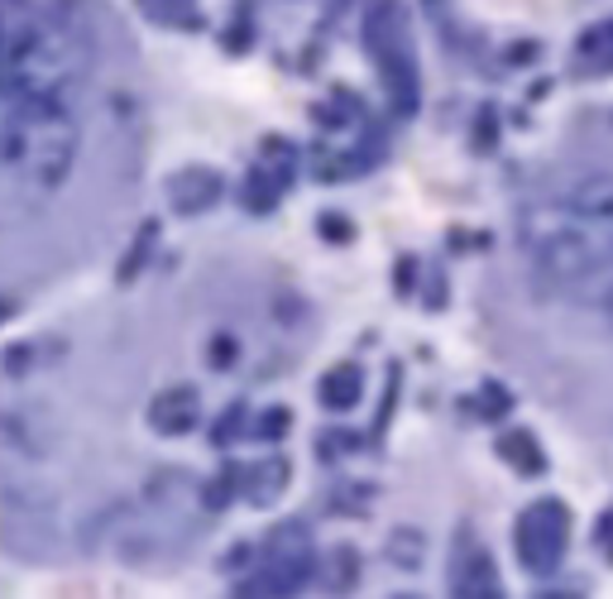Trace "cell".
<instances>
[{"instance_id": "18", "label": "cell", "mask_w": 613, "mask_h": 599, "mask_svg": "<svg viewBox=\"0 0 613 599\" xmlns=\"http://www.w3.org/2000/svg\"><path fill=\"white\" fill-rule=\"evenodd\" d=\"M231 494H235V465H231V470H221V479H216V485H207V503H211V509H221V503L231 499Z\"/></svg>"}, {"instance_id": "16", "label": "cell", "mask_w": 613, "mask_h": 599, "mask_svg": "<svg viewBox=\"0 0 613 599\" xmlns=\"http://www.w3.org/2000/svg\"><path fill=\"white\" fill-rule=\"evenodd\" d=\"M154 240H159V221H144V225H139V240H135V245H130V255L120 259V273H115L120 283H130V279H135V273L144 269V259H149Z\"/></svg>"}, {"instance_id": "4", "label": "cell", "mask_w": 613, "mask_h": 599, "mask_svg": "<svg viewBox=\"0 0 613 599\" xmlns=\"http://www.w3.org/2000/svg\"><path fill=\"white\" fill-rule=\"evenodd\" d=\"M365 48L379 68V82L389 91L393 115H417L422 106V68H417V48H413V29H407V10L403 0H375L365 10Z\"/></svg>"}, {"instance_id": "11", "label": "cell", "mask_w": 613, "mask_h": 599, "mask_svg": "<svg viewBox=\"0 0 613 599\" xmlns=\"http://www.w3.org/2000/svg\"><path fill=\"white\" fill-rule=\"evenodd\" d=\"M321 393V407H331V413H345V407H355L359 399H365V375H359L355 359H345V365H335L321 375L317 383Z\"/></svg>"}, {"instance_id": "8", "label": "cell", "mask_w": 613, "mask_h": 599, "mask_svg": "<svg viewBox=\"0 0 613 599\" xmlns=\"http://www.w3.org/2000/svg\"><path fill=\"white\" fill-rule=\"evenodd\" d=\"M197 417H201V403H197V389H187V383L163 389L149 407V427L159 431V437H183V431L197 427Z\"/></svg>"}, {"instance_id": "22", "label": "cell", "mask_w": 613, "mask_h": 599, "mask_svg": "<svg viewBox=\"0 0 613 599\" xmlns=\"http://www.w3.org/2000/svg\"><path fill=\"white\" fill-rule=\"evenodd\" d=\"M604 307H609V317H613V283H609V293H604Z\"/></svg>"}, {"instance_id": "1", "label": "cell", "mask_w": 613, "mask_h": 599, "mask_svg": "<svg viewBox=\"0 0 613 599\" xmlns=\"http://www.w3.org/2000/svg\"><path fill=\"white\" fill-rule=\"evenodd\" d=\"M91 68L77 20L53 0H0V91L63 101Z\"/></svg>"}, {"instance_id": "17", "label": "cell", "mask_w": 613, "mask_h": 599, "mask_svg": "<svg viewBox=\"0 0 613 599\" xmlns=\"http://www.w3.org/2000/svg\"><path fill=\"white\" fill-rule=\"evenodd\" d=\"M475 407H479V417H489V423H499V417H508V407H513V399H508V389L503 383H479V393H475Z\"/></svg>"}, {"instance_id": "9", "label": "cell", "mask_w": 613, "mask_h": 599, "mask_svg": "<svg viewBox=\"0 0 613 599\" xmlns=\"http://www.w3.org/2000/svg\"><path fill=\"white\" fill-rule=\"evenodd\" d=\"M287 183H293V149H283L279 163H255L245 178V207L249 211H273L279 207V197L287 192Z\"/></svg>"}, {"instance_id": "12", "label": "cell", "mask_w": 613, "mask_h": 599, "mask_svg": "<svg viewBox=\"0 0 613 599\" xmlns=\"http://www.w3.org/2000/svg\"><path fill=\"white\" fill-rule=\"evenodd\" d=\"M287 461H263L255 470H235V489L245 494L249 503H273L287 489Z\"/></svg>"}, {"instance_id": "23", "label": "cell", "mask_w": 613, "mask_h": 599, "mask_svg": "<svg viewBox=\"0 0 613 599\" xmlns=\"http://www.w3.org/2000/svg\"><path fill=\"white\" fill-rule=\"evenodd\" d=\"M0 317H10V307H5V303H0Z\"/></svg>"}, {"instance_id": "20", "label": "cell", "mask_w": 613, "mask_h": 599, "mask_svg": "<svg viewBox=\"0 0 613 599\" xmlns=\"http://www.w3.org/2000/svg\"><path fill=\"white\" fill-rule=\"evenodd\" d=\"M287 423H293V417H287V407H273V413L259 423V437H263V441H279V431H283Z\"/></svg>"}, {"instance_id": "24", "label": "cell", "mask_w": 613, "mask_h": 599, "mask_svg": "<svg viewBox=\"0 0 613 599\" xmlns=\"http://www.w3.org/2000/svg\"><path fill=\"white\" fill-rule=\"evenodd\" d=\"M427 5H437V0H427Z\"/></svg>"}, {"instance_id": "14", "label": "cell", "mask_w": 613, "mask_h": 599, "mask_svg": "<svg viewBox=\"0 0 613 599\" xmlns=\"http://www.w3.org/2000/svg\"><path fill=\"white\" fill-rule=\"evenodd\" d=\"M575 53H580V68L585 72H590V68L594 72H613V20L609 24H594V29H585Z\"/></svg>"}, {"instance_id": "7", "label": "cell", "mask_w": 613, "mask_h": 599, "mask_svg": "<svg viewBox=\"0 0 613 599\" xmlns=\"http://www.w3.org/2000/svg\"><path fill=\"white\" fill-rule=\"evenodd\" d=\"M451 595H461V599H499V595H503L494 561H489V551L479 547L470 533L455 537V557H451Z\"/></svg>"}, {"instance_id": "15", "label": "cell", "mask_w": 613, "mask_h": 599, "mask_svg": "<svg viewBox=\"0 0 613 599\" xmlns=\"http://www.w3.org/2000/svg\"><path fill=\"white\" fill-rule=\"evenodd\" d=\"M139 10L154 24H177V29H197V0H139Z\"/></svg>"}, {"instance_id": "10", "label": "cell", "mask_w": 613, "mask_h": 599, "mask_svg": "<svg viewBox=\"0 0 613 599\" xmlns=\"http://www.w3.org/2000/svg\"><path fill=\"white\" fill-rule=\"evenodd\" d=\"M216 197H221V173L216 168H183V173L168 178V201L183 216L207 211Z\"/></svg>"}, {"instance_id": "21", "label": "cell", "mask_w": 613, "mask_h": 599, "mask_svg": "<svg viewBox=\"0 0 613 599\" xmlns=\"http://www.w3.org/2000/svg\"><path fill=\"white\" fill-rule=\"evenodd\" d=\"M240 417H245V403H235V407H231V413H225V417H221V423H216V441H231V431L240 427Z\"/></svg>"}, {"instance_id": "13", "label": "cell", "mask_w": 613, "mask_h": 599, "mask_svg": "<svg viewBox=\"0 0 613 599\" xmlns=\"http://www.w3.org/2000/svg\"><path fill=\"white\" fill-rule=\"evenodd\" d=\"M499 461L513 465L518 475H542L547 470V455L537 447L532 431H503L499 437Z\"/></svg>"}, {"instance_id": "5", "label": "cell", "mask_w": 613, "mask_h": 599, "mask_svg": "<svg viewBox=\"0 0 613 599\" xmlns=\"http://www.w3.org/2000/svg\"><path fill=\"white\" fill-rule=\"evenodd\" d=\"M513 547H518V561L527 575H551L571 547V509L561 499L527 503L518 523H513Z\"/></svg>"}, {"instance_id": "3", "label": "cell", "mask_w": 613, "mask_h": 599, "mask_svg": "<svg viewBox=\"0 0 613 599\" xmlns=\"http://www.w3.org/2000/svg\"><path fill=\"white\" fill-rule=\"evenodd\" d=\"M523 240L537 259V273L561 288H580L609 279L613 269V240L609 225L585 216L575 201H551L523 216Z\"/></svg>"}, {"instance_id": "6", "label": "cell", "mask_w": 613, "mask_h": 599, "mask_svg": "<svg viewBox=\"0 0 613 599\" xmlns=\"http://www.w3.org/2000/svg\"><path fill=\"white\" fill-rule=\"evenodd\" d=\"M311 566V537L303 523H279L269 537V551H263V571L245 575L240 580V595H293L297 585H307Z\"/></svg>"}, {"instance_id": "2", "label": "cell", "mask_w": 613, "mask_h": 599, "mask_svg": "<svg viewBox=\"0 0 613 599\" xmlns=\"http://www.w3.org/2000/svg\"><path fill=\"white\" fill-rule=\"evenodd\" d=\"M77 120L63 101H39V96H5L0 115V159L29 183L34 192H53L72 173L77 159Z\"/></svg>"}, {"instance_id": "19", "label": "cell", "mask_w": 613, "mask_h": 599, "mask_svg": "<svg viewBox=\"0 0 613 599\" xmlns=\"http://www.w3.org/2000/svg\"><path fill=\"white\" fill-rule=\"evenodd\" d=\"M494 144H499V130H494V111H489V106H485V115H479V125H475V149H494Z\"/></svg>"}]
</instances>
